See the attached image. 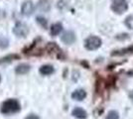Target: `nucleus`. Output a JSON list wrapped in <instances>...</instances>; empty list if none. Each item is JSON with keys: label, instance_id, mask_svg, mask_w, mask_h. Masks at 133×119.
I'll return each mask as SVG.
<instances>
[{"label": "nucleus", "instance_id": "nucleus-13", "mask_svg": "<svg viewBox=\"0 0 133 119\" xmlns=\"http://www.w3.org/2000/svg\"><path fill=\"white\" fill-rule=\"evenodd\" d=\"M9 45V41L4 38V37H0V48L1 49H5Z\"/></svg>", "mask_w": 133, "mask_h": 119}, {"label": "nucleus", "instance_id": "nucleus-11", "mask_svg": "<svg viewBox=\"0 0 133 119\" xmlns=\"http://www.w3.org/2000/svg\"><path fill=\"white\" fill-rule=\"evenodd\" d=\"M40 74H43V75H50L52 74L54 72H55V69L53 68V66H50V65H45V66H42L39 69Z\"/></svg>", "mask_w": 133, "mask_h": 119}, {"label": "nucleus", "instance_id": "nucleus-5", "mask_svg": "<svg viewBox=\"0 0 133 119\" xmlns=\"http://www.w3.org/2000/svg\"><path fill=\"white\" fill-rule=\"evenodd\" d=\"M21 12L24 16H30L32 15L34 12V4L32 1H25L23 3Z\"/></svg>", "mask_w": 133, "mask_h": 119}, {"label": "nucleus", "instance_id": "nucleus-12", "mask_svg": "<svg viewBox=\"0 0 133 119\" xmlns=\"http://www.w3.org/2000/svg\"><path fill=\"white\" fill-rule=\"evenodd\" d=\"M105 119H119V115H118V112L114 111V110H112V111H109Z\"/></svg>", "mask_w": 133, "mask_h": 119}, {"label": "nucleus", "instance_id": "nucleus-4", "mask_svg": "<svg viewBox=\"0 0 133 119\" xmlns=\"http://www.w3.org/2000/svg\"><path fill=\"white\" fill-rule=\"evenodd\" d=\"M111 8L117 14H122L123 12H125L127 10V1L126 0H114V2L112 3Z\"/></svg>", "mask_w": 133, "mask_h": 119}, {"label": "nucleus", "instance_id": "nucleus-9", "mask_svg": "<svg viewBox=\"0 0 133 119\" xmlns=\"http://www.w3.org/2000/svg\"><path fill=\"white\" fill-rule=\"evenodd\" d=\"M31 69V67L27 65V64H21L19 66H17L16 68H15V73L17 74H26L27 73L30 72Z\"/></svg>", "mask_w": 133, "mask_h": 119}, {"label": "nucleus", "instance_id": "nucleus-7", "mask_svg": "<svg viewBox=\"0 0 133 119\" xmlns=\"http://www.w3.org/2000/svg\"><path fill=\"white\" fill-rule=\"evenodd\" d=\"M72 116H75V117H77V118H78V119H85L88 117L87 111L83 110V108H81V107L75 108V109L72 110Z\"/></svg>", "mask_w": 133, "mask_h": 119}, {"label": "nucleus", "instance_id": "nucleus-3", "mask_svg": "<svg viewBox=\"0 0 133 119\" xmlns=\"http://www.w3.org/2000/svg\"><path fill=\"white\" fill-rule=\"evenodd\" d=\"M13 33L16 35L17 37L24 38L29 33V28H28V26L26 24H24L22 22H18L15 24V26L13 28Z\"/></svg>", "mask_w": 133, "mask_h": 119}, {"label": "nucleus", "instance_id": "nucleus-16", "mask_svg": "<svg viewBox=\"0 0 133 119\" xmlns=\"http://www.w3.org/2000/svg\"><path fill=\"white\" fill-rule=\"evenodd\" d=\"M0 81H1V76H0Z\"/></svg>", "mask_w": 133, "mask_h": 119}, {"label": "nucleus", "instance_id": "nucleus-14", "mask_svg": "<svg viewBox=\"0 0 133 119\" xmlns=\"http://www.w3.org/2000/svg\"><path fill=\"white\" fill-rule=\"evenodd\" d=\"M125 25H126L129 29H133V17L132 16H129V17L126 18V20H125Z\"/></svg>", "mask_w": 133, "mask_h": 119}, {"label": "nucleus", "instance_id": "nucleus-15", "mask_svg": "<svg viewBox=\"0 0 133 119\" xmlns=\"http://www.w3.org/2000/svg\"><path fill=\"white\" fill-rule=\"evenodd\" d=\"M25 119H40V117L38 115H35V114H30Z\"/></svg>", "mask_w": 133, "mask_h": 119}, {"label": "nucleus", "instance_id": "nucleus-8", "mask_svg": "<svg viewBox=\"0 0 133 119\" xmlns=\"http://www.w3.org/2000/svg\"><path fill=\"white\" fill-rule=\"evenodd\" d=\"M87 96V92L83 90V89H77L72 93V99L75 100H78V101H82Z\"/></svg>", "mask_w": 133, "mask_h": 119}, {"label": "nucleus", "instance_id": "nucleus-6", "mask_svg": "<svg viewBox=\"0 0 133 119\" xmlns=\"http://www.w3.org/2000/svg\"><path fill=\"white\" fill-rule=\"evenodd\" d=\"M61 40L63 43L71 45V44H72L76 41V35H75V33L72 31H66V32H65L63 34V36L61 37Z\"/></svg>", "mask_w": 133, "mask_h": 119}, {"label": "nucleus", "instance_id": "nucleus-2", "mask_svg": "<svg viewBox=\"0 0 133 119\" xmlns=\"http://www.w3.org/2000/svg\"><path fill=\"white\" fill-rule=\"evenodd\" d=\"M101 46V40L96 36H90L84 41V47L89 51H94Z\"/></svg>", "mask_w": 133, "mask_h": 119}, {"label": "nucleus", "instance_id": "nucleus-10", "mask_svg": "<svg viewBox=\"0 0 133 119\" xmlns=\"http://www.w3.org/2000/svg\"><path fill=\"white\" fill-rule=\"evenodd\" d=\"M62 31H63V25H62L61 23H55V24H53L52 26H51V29H50V33L52 36H58V35L61 33Z\"/></svg>", "mask_w": 133, "mask_h": 119}, {"label": "nucleus", "instance_id": "nucleus-1", "mask_svg": "<svg viewBox=\"0 0 133 119\" xmlns=\"http://www.w3.org/2000/svg\"><path fill=\"white\" fill-rule=\"evenodd\" d=\"M20 103L17 99L11 98V99H7L1 104V108L0 111L3 114H13L17 113L20 111Z\"/></svg>", "mask_w": 133, "mask_h": 119}]
</instances>
